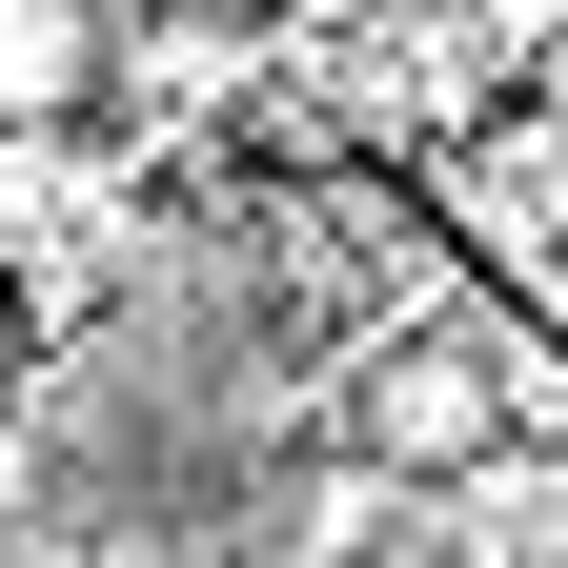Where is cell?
<instances>
[{
    "label": "cell",
    "mask_w": 568,
    "mask_h": 568,
    "mask_svg": "<svg viewBox=\"0 0 568 568\" xmlns=\"http://www.w3.org/2000/svg\"><path fill=\"white\" fill-rule=\"evenodd\" d=\"M264 548H284V568H386V548H406V487H386L366 447H325V467H284Z\"/></svg>",
    "instance_id": "obj_3"
},
{
    "label": "cell",
    "mask_w": 568,
    "mask_h": 568,
    "mask_svg": "<svg viewBox=\"0 0 568 568\" xmlns=\"http://www.w3.org/2000/svg\"><path fill=\"white\" fill-rule=\"evenodd\" d=\"M386 568H447V548H426V528H406V548H386Z\"/></svg>",
    "instance_id": "obj_4"
},
{
    "label": "cell",
    "mask_w": 568,
    "mask_h": 568,
    "mask_svg": "<svg viewBox=\"0 0 568 568\" xmlns=\"http://www.w3.org/2000/svg\"><path fill=\"white\" fill-rule=\"evenodd\" d=\"M102 82H122V41L82 21V0H0V163H21L41 122H82Z\"/></svg>",
    "instance_id": "obj_2"
},
{
    "label": "cell",
    "mask_w": 568,
    "mask_h": 568,
    "mask_svg": "<svg viewBox=\"0 0 568 568\" xmlns=\"http://www.w3.org/2000/svg\"><path fill=\"white\" fill-rule=\"evenodd\" d=\"M508 406H528V366H508V305L426 284V305L386 325V386H366V467H386V487H426V467H487V447H508Z\"/></svg>",
    "instance_id": "obj_1"
}]
</instances>
